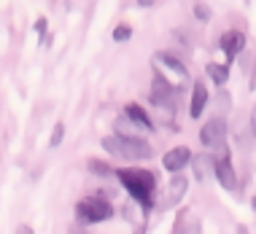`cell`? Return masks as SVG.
I'll return each mask as SVG.
<instances>
[{"instance_id": "6da1fadb", "label": "cell", "mask_w": 256, "mask_h": 234, "mask_svg": "<svg viewBox=\"0 0 256 234\" xmlns=\"http://www.w3.org/2000/svg\"><path fill=\"white\" fill-rule=\"evenodd\" d=\"M114 175L119 178V183L124 186L130 199L146 216H151V210L156 205V175L143 167H119V170H114Z\"/></svg>"}, {"instance_id": "7a4b0ae2", "label": "cell", "mask_w": 256, "mask_h": 234, "mask_svg": "<svg viewBox=\"0 0 256 234\" xmlns=\"http://www.w3.org/2000/svg\"><path fill=\"white\" fill-rule=\"evenodd\" d=\"M102 151L108 156L116 159H127V162H146L154 156V148L146 137H116V135H106L100 140Z\"/></svg>"}, {"instance_id": "3957f363", "label": "cell", "mask_w": 256, "mask_h": 234, "mask_svg": "<svg viewBox=\"0 0 256 234\" xmlns=\"http://www.w3.org/2000/svg\"><path fill=\"white\" fill-rule=\"evenodd\" d=\"M178 94H181V89L172 84L159 67H154V73H151V92H148L151 105L164 108L168 113H176L178 111Z\"/></svg>"}, {"instance_id": "277c9868", "label": "cell", "mask_w": 256, "mask_h": 234, "mask_svg": "<svg viewBox=\"0 0 256 234\" xmlns=\"http://www.w3.org/2000/svg\"><path fill=\"white\" fill-rule=\"evenodd\" d=\"M114 216V205L102 197H84L78 205H76V218L78 224H102V221H110Z\"/></svg>"}, {"instance_id": "5b68a950", "label": "cell", "mask_w": 256, "mask_h": 234, "mask_svg": "<svg viewBox=\"0 0 256 234\" xmlns=\"http://www.w3.org/2000/svg\"><path fill=\"white\" fill-rule=\"evenodd\" d=\"M213 178H216V183H218L224 191H238V189H240L238 170H234V164H232L230 148L216 151V154H213Z\"/></svg>"}, {"instance_id": "8992f818", "label": "cell", "mask_w": 256, "mask_h": 234, "mask_svg": "<svg viewBox=\"0 0 256 234\" xmlns=\"http://www.w3.org/2000/svg\"><path fill=\"white\" fill-rule=\"evenodd\" d=\"M226 135H230V129H226V119H218V116H213V119H208L202 124V129H200V143L208 148V151H224L226 148Z\"/></svg>"}, {"instance_id": "52a82bcc", "label": "cell", "mask_w": 256, "mask_h": 234, "mask_svg": "<svg viewBox=\"0 0 256 234\" xmlns=\"http://www.w3.org/2000/svg\"><path fill=\"white\" fill-rule=\"evenodd\" d=\"M246 43H248L246 32L238 30V27H232V30H224V32H221L218 49H221V54H224V59H226L224 65H232V62H238L240 57H243Z\"/></svg>"}, {"instance_id": "ba28073f", "label": "cell", "mask_w": 256, "mask_h": 234, "mask_svg": "<svg viewBox=\"0 0 256 234\" xmlns=\"http://www.w3.org/2000/svg\"><path fill=\"white\" fill-rule=\"evenodd\" d=\"M192 151L186 148V146H176V148H170V151H164V156H162V167L168 170L170 175H178V173H184L186 167L192 164Z\"/></svg>"}, {"instance_id": "9c48e42d", "label": "cell", "mask_w": 256, "mask_h": 234, "mask_svg": "<svg viewBox=\"0 0 256 234\" xmlns=\"http://www.w3.org/2000/svg\"><path fill=\"white\" fill-rule=\"evenodd\" d=\"M186 191H189V178H186L184 173L172 175L170 183H168V189H164V202H162V208H164V210H168V208H178V205L184 202Z\"/></svg>"}, {"instance_id": "30bf717a", "label": "cell", "mask_w": 256, "mask_h": 234, "mask_svg": "<svg viewBox=\"0 0 256 234\" xmlns=\"http://www.w3.org/2000/svg\"><path fill=\"white\" fill-rule=\"evenodd\" d=\"M124 116H127L130 121L135 124L138 129H140V132H154V119H151V113L146 111V108L140 105V102H127V105H124V111H122Z\"/></svg>"}, {"instance_id": "8fae6325", "label": "cell", "mask_w": 256, "mask_h": 234, "mask_svg": "<svg viewBox=\"0 0 256 234\" xmlns=\"http://www.w3.org/2000/svg\"><path fill=\"white\" fill-rule=\"evenodd\" d=\"M170 234H202V221L200 216H194V210H181L176 216Z\"/></svg>"}, {"instance_id": "7c38bea8", "label": "cell", "mask_w": 256, "mask_h": 234, "mask_svg": "<svg viewBox=\"0 0 256 234\" xmlns=\"http://www.w3.org/2000/svg\"><path fill=\"white\" fill-rule=\"evenodd\" d=\"M154 65H164V70H170L178 81H189V70H186V65L172 51H168V49H162V51L154 54Z\"/></svg>"}, {"instance_id": "4fadbf2b", "label": "cell", "mask_w": 256, "mask_h": 234, "mask_svg": "<svg viewBox=\"0 0 256 234\" xmlns=\"http://www.w3.org/2000/svg\"><path fill=\"white\" fill-rule=\"evenodd\" d=\"M208 100H210V94H208V84H205V81H194V84H192V97H189V116H192V119H200V116L205 113Z\"/></svg>"}, {"instance_id": "5bb4252c", "label": "cell", "mask_w": 256, "mask_h": 234, "mask_svg": "<svg viewBox=\"0 0 256 234\" xmlns=\"http://www.w3.org/2000/svg\"><path fill=\"white\" fill-rule=\"evenodd\" d=\"M192 167H194V178L200 183L213 178V154H194L192 156Z\"/></svg>"}, {"instance_id": "9a60e30c", "label": "cell", "mask_w": 256, "mask_h": 234, "mask_svg": "<svg viewBox=\"0 0 256 234\" xmlns=\"http://www.w3.org/2000/svg\"><path fill=\"white\" fill-rule=\"evenodd\" d=\"M232 140H234V146H238L243 154H251V148H254V143H256V137L251 132V127L248 124H234V135H232Z\"/></svg>"}, {"instance_id": "2e32d148", "label": "cell", "mask_w": 256, "mask_h": 234, "mask_svg": "<svg viewBox=\"0 0 256 234\" xmlns=\"http://www.w3.org/2000/svg\"><path fill=\"white\" fill-rule=\"evenodd\" d=\"M205 75L210 78V84L224 86L226 81H230V65H224V62H208V65H205Z\"/></svg>"}, {"instance_id": "e0dca14e", "label": "cell", "mask_w": 256, "mask_h": 234, "mask_svg": "<svg viewBox=\"0 0 256 234\" xmlns=\"http://www.w3.org/2000/svg\"><path fill=\"white\" fill-rule=\"evenodd\" d=\"M114 135H116V137H140L143 132H140V129H138L124 113H119V116L114 119Z\"/></svg>"}, {"instance_id": "ac0fdd59", "label": "cell", "mask_w": 256, "mask_h": 234, "mask_svg": "<svg viewBox=\"0 0 256 234\" xmlns=\"http://www.w3.org/2000/svg\"><path fill=\"white\" fill-rule=\"evenodd\" d=\"M192 13H194V19H200V22H210L213 8L208 3H194V5H192Z\"/></svg>"}, {"instance_id": "d6986e66", "label": "cell", "mask_w": 256, "mask_h": 234, "mask_svg": "<svg viewBox=\"0 0 256 234\" xmlns=\"http://www.w3.org/2000/svg\"><path fill=\"white\" fill-rule=\"evenodd\" d=\"M62 137H65V121H57L52 129V137H49V146L52 148H60L62 146Z\"/></svg>"}, {"instance_id": "ffe728a7", "label": "cell", "mask_w": 256, "mask_h": 234, "mask_svg": "<svg viewBox=\"0 0 256 234\" xmlns=\"http://www.w3.org/2000/svg\"><path fill=\"white\" fill-rule=\"evenodd\" d=\"M132 38V27L130 24H116L114 27V40L116 43H124V40H130Z\"/></svg>"}, {"instance_id": "44dd1931", "label": "cell", "mask_w": 256, "mask_h": 234, "mask_svg": "<svg viewBox=\"0 0 256 234\" xmlns=\"http://www.w3.org/2000/svg\"><path fill=\"white\" fill-rule=\"evenodd\" d=\"M89 170H92V173H98V175H102V178L114 175V167H110V164H106V162H100V159H92V162H89Z\"/></svg>"}, {"instance_id": "7402d4cb", "label": "cell", "mask_w": 256, "mask_h": 234, "mask_svg": "<svg viewBox=\"0 0 256 234\" xmlns=\"http://www.w3.org/2000/svg\"><path fill=\"white\" fill-rule=\"evenodd\" d=\"M46 27H49V22H46V16H38V19H36V32H38L40 38H44Z\"/></svg>"}, {"instance_id": "603a6c76", "label": "cell", "mask_w": 256, "mask_h": 234, "mask_svg": "<svg viewBox=\"0 0 256 234\" xmlns=\"http://www.w3.org/2000/svg\"><path fill=\"white\" fill-rule=\"evenodd\" d=\"M248 127H251V132H254V137H256V105H254L251 116H248Z\"/></svg>"}, {"instance_id": "cb8c5ba5", "label": "cell", "mask_w": 256, "mask_h": 234, "mask_svg": "<svg viewBox=\"0 0 256 234\" xmlns=\"http://www.w3.org/2000/svg\"><path fill=\"white\" fill-rule=\"evenodd\" d=\"M132 5H138V8H151V5H156L154 0H138V3H132Z\"/></svg>"}, {"instance_id": "d4e9b609", "label": "cell", "mask_w": 256, "mask_h": 234, "mask_svg": "<svg viewBox=\"0 0 256 234\" xmlns=\"http://www.w3.org/2000/svg\"><path fill=\"white\" fill-rule=\"evenodd\" d=\"M16 234H36V232H32V226L22 224V226H19V229H16Z\"/></svg>"}, {"instance_id": "484cf974", "label": "cell", "mask_w": 256, "mask_h": 234, "mask_svg": "<svg viewBox=\"0 0 256 234\" xmlns=\"http://www.w3.org/2000/svg\"><path fill=\"white\" fill-rule=\"evenodd\" d=\"M234 232H238V234H251V232H248V229H246L243 224H238V229H234Z\"/></svg>"}, {"instance_id": "4316f807", "label": "cell", "mask_w": 256, "mask_h": 234, "mask_svg": "<svg viewBox=\"0 0 256 234\" xmlns=\"http://www.w3.org/2000/svg\"><path fill=\"white\" fill-rule=\"evenodd\" d=\"M251 208H254V210H256V197H254V199H251Z\"/></svg>"}]
</instances>
